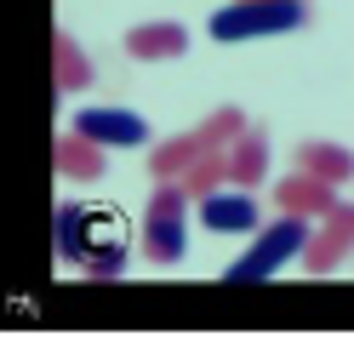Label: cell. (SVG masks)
Here are the masks:
<instances>
[{"mask_svg": "<svg viewBox=\"0 0 354 354\" xmlns=\"http://www.w3.org/2000/svg\"><path fill=\"white\" fill-rule=\"evenodd\" d=\"M57 171H69V177H97V171H103V143H92L86 131L57 138Z\"/></svg>", "mask_w": 354, "mask_h": 354, "instance_id": "cell-13", "label": "cell"}, {"mask_svg": "<svg viewBox=\"0 0 354 354\" xmlns=\"http://www.w3.org/2000/svg\"><path fill=\"white\" fill-rule=\"evenodd\" d=\"M263 171H269V143H263V131H240L229 143V183H263Z\"/></svg>", "mask_w": 354, "mask_h": 354, "instance_id": "cell-11", "label": "cell"}, {"mask_svg": "<svg viewBox=\"0 0 354 354\" xmlns=\"http://www.w3.org/2000/svg\"><path fill=\"white\" fill-rule=\"evenodd\" d=\"M52 246L57 257L86 263V274H120L126 269V217L115 206H80L63 201L52 217Z\"/></svg>", "mask_w": 354, "mask_h": 354, "instance_id": "cell-1", "label": "cell"}, {"mask_svg": "<svg viewBox=\"0 0 354 354\" xmlns=\"http://www.w3.org/2000/svg\"><path fill=\"white\" fill-rule=\"evenodd\" d=\"M223 177H229V154H201V160L183 171V183H189V194H217Z\"/></svg>", "mask_w": 354, "mask_h": 354, "instance_id": "cell-15", "label": "cell"}, {"mask_svg": "<svg viewBox=\"0 0 354 354\" xmlns=\"http://www.w3.org/2000/svg\"><path fill=\"white\" fill-rule=\"evenodd\" d=\"M75 131H86V138L103 143V149H138V143H149V126H143V115H131V109H80Z\"/></svg>", "mask_w": 354, "mask_h": 354, "instance_id": "cell-5", "label": "cell"}, {"mask_svg": "<svg viewBox=\"0 0 354 354\" xmlns=\"http://www.w3.org/2000/svg\"><path fill=\"white\" fill-rule=\"evenodd\" d=\"M201 154H212V143H206V131H183V138H171V143H160L154 149V171L160 177H177V171H189L194 160H201Z\"/></svg>", "mask_w": 354, "mask_h": 354, "instance_id": "cell-12", "label": "cell"}, {"mask_svg": "<svg viewBox=\"0 0 354 354\" xmlns=\"http://www.w3.org/2000/svg\"><path fill=\"white\" fill-rule=\"evenodd\" d=\"M297 160H303V171L326 177V183H348V177H354V154L343 143H326V138H308L297 149Z\"/></svg>", "mask_w": 354, "mask_h": 354, "instance_id": "cell-10", "label": "cell"}, {"mask_svg": "<svg viewBox=\"0 0 354 354\" xmlns=\"http://www.w3.org/2000/svg\"><path fill=\"white\" fill-rule=\"evenodd\" d=\"M86 80H92V63H86V52L75 46L69 35H57V92H80Z\"/></svg>", "mask_w": 354, "mask_h": 354, "instance_id": "cell-14", "label": "cell"}, {"mask_svg": "<svg viewBox=\"0 0 354 354\" xmlns=\"http://www.w3.org/2000/svg\"><path fill=\"white\" fill-rule=\"evenodd\" d=\"M292 29H303V0H229L223 12H212V40H223V46Z\"/></svg>", "mask_w": 354, "mask_h": 354, "instance_id": "cell-3", "label": "cell"}, {"mask_svg": "<svg viewBox=\"0 0 354 354\" xmlns=\"http://www.w3.org/2000/svg\"><path fill=\"white\" fill-rule=\"evenodd\" d=\"M274 201L286 212H303V217H326L331 206H337V183H326V177L315 171H292V177H280V189H274Z\"/></svg>", "mask_w": 354, "mask_h": 354, "instance_id": "cell-8", "label": "cell"}, {"mask_svg": "<svg viewBox=\"0 0 354 354\" xmlns=\"http://www.w3.org/2000/svg\"><path fill=\"white\" fill-rule=\"evenodd\" d=\"M126 52L131 57H183L189 52V35L177 29V24H143V29H131L126 35Z\"/></svg>", "mask_w": 354, "mask_h": 354, "instance_id": "cell-9", "label": "cell"}, {"mask_svg": "<svg viewBox=\"0 0 354 354\" xmlns=\"http://www.w3.org/2000/svg\"><path fill=\"white\" fill-rule=\"evenodd\" d=\"M201 223L212 234H252L257 229V201L252 189H217V194H201Z\"/></svg>", "mask_w": 354, "mask_h": 354, "instance_id": "cell-6", "label": "cell"}, {"mask_svg": "<svg viewBox=\"0 0 354 354\" xmlns=\"http://www.w3.org/2000/svg\"><path fill=\"white\" fill-rule=\"evenodd\" d=\"M348 246H354V206H331V212H326V229L308 240V252H303V269H308V274L337 269Z\"/></svg>", "mask_w": 354, "mask_h": 354, "instance_id": "cell-7", "label": "cell"}, {"mask_svg": "<svg viewBox=\"0 0 354 354\" xmlns=\"http://www.w3.org/2000/svg\"><path fill=\"white\" fill-rule=\"evenodd\" d=\"M143 246L154 263H177L189 246V183H160L149 201V223H143Z\"/></svg>", "mask_w": 354, "mask_h": 354, "instance_id": "cell-4", "label": "cell"}, {"mask_svg": "<svg viewBox=\"0 0 354 354\" xmlns=\"http://www.w3.org/2000/svg\"><path fill=\"white\" fill-rule=\"evenodd\" d=\"M308 240H315V223H308L303 212H286L280 223L257 229V240H252V252H246V257H234V263H229V280H234V286H246V280H269V274H280L286 263H297V257L308 252Z\"/></svg>", "mask_w": 354, "mask_h": 354, "instance_id": "cell-2", "label": "cell"}]
</instances>
